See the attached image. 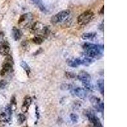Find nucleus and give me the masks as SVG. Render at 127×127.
<instances>
[{
  "instance_id": "nucleus-1",
  "label": "nucleus",
  "mask_w": 127,
  "mask_h": 127,
  "mask_svg": "<svg viewBox=\"0 0 127 127\" xmlns=\"http://www.w3.org/2000/svg\"><path fill=\"white\" fill-rule=\"evenodd\" d=\"M86 57L91 59H99L102 55L104 51V45H96L91 43H85L83 45Z\"/></svg>"
},
{
  "instance_id": "nucleus-2",
  "label": "nucleus",
  "mask_w": 127,
  "mask_h": 127,
  "mask_svg": "<svg viewBox=\"0 0 127 127\" xmlns=\"http://www.w3.org/2000/svg\"><path fill=\"white\" fill-rule=\"evenodd\" d=\"M5 58V60L3 63L2 69L0 71V75L4 76L9 73H11L13 71V66L14 62L12 56L7 55Z\"/></svg>"
},
{
  "instance_id": "nucleus-3",
  "label": "nucleus",
  "mask_w": 127,
  "mask_h": 127,
  "mask_svg": "<svg viewBox=\"0 0 127 127\" xmlns=\"http://www.w3.org/2000/svg\"><path fill=\"white\" fill-rule=\"evenodd\" d=\"M70 14H71V12L69 10H64L59 12L52 17L50 19L51 23L53 25H55V24L64 22L69 17Z\"/></svg>"
},
{
  "instance_id": "nucleus-4",
  "label": "nucleus",
  "mask_w": 127,
  "mask_h": 127,
  "mask_svg": "<svg viewBox=\"0 0 127 127\" xmlns=\"http://www.w3.org/2000/svg\"><path fill=\"white\" fill-rule=\"evenodd\" d=\"M94 14L91 10L85 11L79 15L78 17V23L81 25H85L88 24L93 19Z\"/></svg>"
},
{
  "instance_id": "nucleus-5",
  "label": "nucleus",
  "mask_w": 127,
  "mask_h": 127,
  "mask_svg": "<svg viewBox=\"0 0 127 127\" xmlns=\"http://www.w3.org/2000/svg\"><path fill=\"white\" fill-rule=\"evenodd\" d=\"M32 14L30 12L24 14L22 15L20 17L18 21V24L19 26L22 28H25V27H28L30 24V22L32 20Z\"/></svg>"
},
{
  "instance_id": "nucleus-6",
  "label": "nucleus",
  "mask_w": 127,
  "mask_h": 127,
  "mask_svg": "<svg viewBox=\"0 0 127 127\" xmlns=\"http://www.w3.org/2000/svg\"><path fill=\"white\" fill-rule=\"evenodd\" d=\"M86 116L88 119V122L90 127H104L98 117L92 112H87Z\"/></svg>"
},
{
  "instance_id": "nucleus-7",
  "label": "nucleus",
  "mask_w": 127,
  "mask_h": 127,
  "mask_svg": "<svg viewBox=\"0 0 127 127\" xmlns=\"http://www.w3.org/2000/svg\"><path fill=\"white\" fill-rule=\"evenodd\" d=\"M12 107L7 106L0 112V122L1 123H8L11 118Z\"/></svg>"
},
{
  "instance_id": "nucleus-8",
  "label": "nucleus",
  "mask_w": 127,
  "mask_h": 127,
  "mask_svg": "<svg viewBox=\"0 0 127 127\" xmlns=\"http://www.w3.org/2000/svg\"><path fill=\"white\" fill-rule=\"evenodd\" d=\"M90 102L91 103L93 107L98 112L104 111V102L101 99L95 96H92L90 97Z\"/></svg>"
},
{
  "instance_id": "nucleus-9",
  "label": "nucleus",
  "mask_w": 127,
  "mask_h": 127,
  "mask_svg": "<svg viewBox=\"0 0 127 127\" xmlns=\"http://www.w3.org/2000/svg\"><path fill=\"white\" fill-rule=\"evenodd\" d=\"M71 92L81 99H84L87 96V91L86 89L81 88V87H76V88H73Z\"/></svg>"
},
{
  "instance_id": "nucleus-10",
  "label": "nucleus",
  "mask_w": 127,
  "mask_h": 127,
  "mask_svg": "<svg viewBox=\"0 0 127 127\" xmlns=\"http://www.w3.org/2000/svg\"><path fill=\"white\" fill-rule=\"evenodd\" d=\"M78 79L82 82L83 85L85 83H90L91 81V76L90 75V74H88L86 71H82L78 74Z\"/></svg>"
},
{
  "instance_id": "nucleus-11",
  "label": "nucleus",
  "mask_w": 127,
  "mask_h": 127,
  "mask_svg": "<svg viewBox=\"0 0 127 127\" xmlns=\"http://www.w3.org/2000/svg\"><path fill=\"white\" fill-rule=\"evenodd\" d=\"M10 52V46L8 42L4 41L0 45V54L3 56L9 55Z\"/></svg>"
},
{
  "instance_id": "nucleus-12",
  "label": "nucleus",
  "mask_w": 127,
  "mask_h": 127,
  "mask_svg": "<svg viewBox=\"0 0 127 127\" xmlns=\"http://www.w3.org/2000/svg\"><path fill=\"white\" fill-rule=\"evenodd\" d=\"M31 102H32V98L30 96H26L24 98V102H23L22 108H21L22 111L24 113H26L28 111L29 107H30V104H31Z\"/></svg>"
},
{
  "instance_id": "nucleus-13",
  "label": "nucleus",
  "mask_w": 127,
  "mask_h": 127,
  "mask_svg": "<svg viewBox=\"0 0 127 127\" xmlns=\"http://www.w3.org/2000/svg\"><path fill=\"white\" fill-rule=\"evenodd\" d=\"M12 36H13L14 40L19 41L22 37V32L19 28H17L16 27H14L12 28Z\"/></svg>"
},
{
  "instance_id": "nucleus-14",
  "label": "nucleus",
  "mask_w": 127,
  "mask_h": 127,
  "mask_svg": "<svg viewBox=\"0 0 127 127\" xmlns=\"http://www.w3.org/2000/svg\"><path fill=\"white\" fill-rule=\"evenodd\" d=\"M68 65L71 67H77L80 65H82L81 58H75L70 59L68 61Z\"/></svg>"
},
{
  "instance_id": "nucleus-15",
  "label": "nucleus",
  "mask_w": 127,
  "mask_h": 127,
  "mask_svg": "<svg viewBox=\"0 0 127 127\" xmlns=\"http://www.w3.org/2000/svg\"><path fill=\"white\" fill-rule=\"evenodd\" d=\"M97 34L96 32H85L83 33L81 35V38L84 40H92L96 37Z\"/></svg>"
},
{
  "instance_id": "nucleus-16",
  "label": "nucleus",
  "mask_w": 127,
  "mask_h": 127,
  "mask_svg": "<svg viewBox=\"0 0 127 127\" xmlns=\"http://www.w3.org/2000/svg\"><path fill=\"white\" fill-rule=\"evenodd\" d=\"M36 5H37V7L39 8V10L43 12H47V10H46V8L42 0H31Z\"/></svg>"
},
{
  "instance_id": "nucleus-17",
  "label": "nucleus",
  "mask_w": 127,
  "mask_h": 127,
  "mask_svg": "<svg viewBox=\"0 0 127 127\" xmlns=\"http://www.w3.org/2000/svg\"><path fill=\"white\" fill-rule=\"evenodd\" d=\"M20 65L22 67V69L25 71V73H26L27 76H29V75H30V72H31V70H30V67L29 66V65L27 64V62H25V61H22L20 62Z\"/></svg>"
},
{
  "instance_id": "nucleus-18",
  "label": "nucleus",
  "mask_w": 127,
  "mask_h": 127,
  "mask_svg": "<svg viewBox=\"0 0 127 127\" xmlns=\"http://www.w3.org/2000/svg\"><path fill=\"white\" fill-rule=\"evenodd\" d=\"M81 60H82V65L88 66V65H90V64L93 62L94 60H93V59H91V58L85 56L84 57L81 58Z\"/></svg>"
},
{
  "instance_id": "nucleus-19",
  "label": "nucleus",
  "mask_w": 127,
  "mask_h": 127,
  "mask_svg": "<svg viewBox=\"0 0 127 127\" xmlns=\"http://www.w3.org/2000/svg\"><path fill=\"white\" fill-rule=\"evenodd\" d=\"M44 37L41 36H36L32 39V41L34 43L37 45L41 44L43 41H44Z\"/></svg>"
},
{
  "instance_id": "nucleus-20",
  "label": "nucleus",
  "mask_w": 127,
  "mask_h": 127,
  "mask_svg": "<svg viewBox=\"0 0 127 127\" xmlns=\"http://www.w3.org/2000/svg\"><path fill=\"white\" fill-rule=\"evenodd\" d=\"M97 85H98V88L100 90V93L102 95H104V80H100L97 81Z\"/></svg>"
},
{
  "instance_id": "nucleus-21",
  "label": "nucleus",
  "mask_w": 127,
  "mask_h": 127,
  "mask_svg": "<svg viewBox=\"0 0 127 127\" xmlns=\"http://www.w3.org/2000/svg\"><path fill=\"white\" fill-rule=\"evenodd\" d=\"M25 119H26V118H25V116L24 114H19V116H18V119H17L19 124L20 125V124L23 123L25 121Z\"/></svg>"
},
{
  "instance_id": "nucleus-22",
  "label": "nucleus",
  "mask_w": 127,
  "mask_h": 127,
  "mask_svg": "<svg viewBox=\"0 0 127 127\" xmlns=\"http://www.w3.org/2000/svg\"><path fill=\"white\" fill-rule=\"evenodd\" d=\"M70 118L73 123H77L78 121V116L76 114H70Z\"/></svg>"
},
{
  "instance_id": "nucleus-23",
  "label": "nucleus",
  "mask_w": 127,
  "mask_h": 127,
  "mask_svg": "<svg viewBox=\"0 0 127 127\" xmlns=\"http://www.w3.org/2000/svg\"><path fill=\"white\" fill-rule=\"evenodd\" d=\"M65 75L67 78L69 79H73V78H75L76 77V75H75V73H71V72H66L65 73Z\"/></svg>"
},
{
  "instance_id": "nucleus-24",
  "label": "nucleus",
  "mask_w": 127,
  "mask_h": 127,
  "mask_svg": "<svg viewBox=\"0 0 127 127\" xmlns=\"http://www.w3.org/2000/svg\"><path fill=\"white\" fill-rule=\"evenodd\" d=\"M7 83L5 80H1L0 81V88H4L7 86Z\"/></svg>"
},
{
  "instance_id": "nucleus-25",
  "label": "nucleus",
  "mask_w": 127,
  "mask_h": 127,
  "mask_svg": "<svg viewBox=\"0 0 127 127\" xmlns=\"http://www.w3.org/2000/svg\"><path fill=\"white\" fill-rule=\"evenodd\" d=\"M4 36H5V35H4L3 32L0 31V43H1L3 42V41L4 39Z\"/></svg>"
},
{
  "instance_id": "nucleus-26",
  "label": "nucleus",
  "mask_w": 127,
  "mask_h": 127,
  "mask_svg": "<svg viewBox=\"0 0 127 127\" xmlns=\"http://www.w3.org/2000/svg\"><path fill=\"white\" fill-rule=\"evenodd\" d=\"M100 14H104V6H102V7L101 10H100Z\"/></svg>"
}]
</instances>
